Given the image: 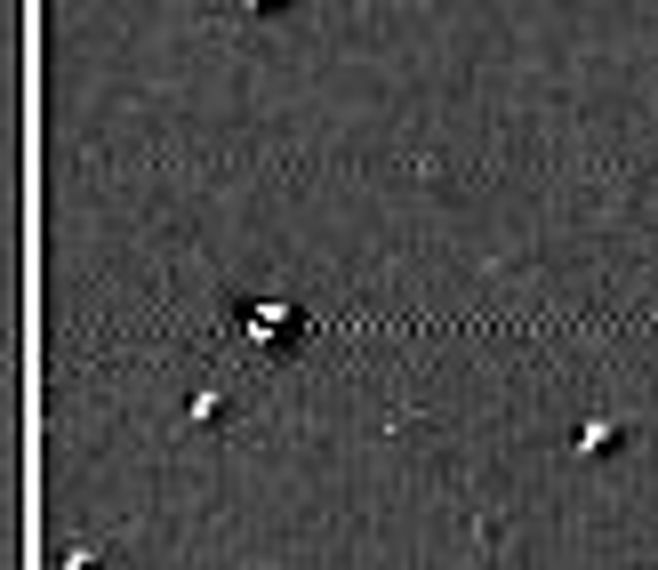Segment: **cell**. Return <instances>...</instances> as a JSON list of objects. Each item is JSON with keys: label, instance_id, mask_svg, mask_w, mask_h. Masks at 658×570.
Instances as JSON below:
<instances>
[{"label": "cell", "instance_id": "obj_1", "mask_svg": "<svg viewBox=\"0 0 658 570\" xmlns=\"http://www.w3.org/2000/svg\"><path fill=\"white\" fill-rule=\"evenodd\" d=\"M249 9H265V0H249Z\"/></svg>", "mask_w": 658, "mask_h": 570}]
</instances>
